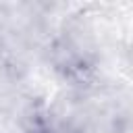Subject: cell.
Returning a JSON list of instances; mask_svg holds the SVG:
<instances>
[]
</instances>
